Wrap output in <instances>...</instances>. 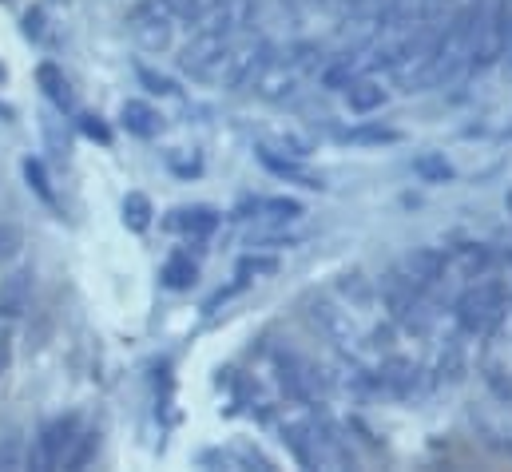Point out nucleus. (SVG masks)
I'll return each mask as SVG.
<instances>
[{
    "instance_id": "nucleus-15",
    "label": "nucleus",
    "mask_w": 512,
    "mask_h": 472,
    "mask_svg": "<svg viewBox=\"0 0 512 472\" xmlns=\"http://www.w3.org/2000/svg\"><path fill=\"white\" fill-rule=\"evenodd\" d=\"M36 84H40L44 100H48L60 116H76V92H72V80L64 76V68H60V64L44 60V64L36 68Z\"/></svg>"
},
{
    "instance_id": "nucleus-13",
    "label": "nucleus",
    "mask_w": 512,
    "mask_h": 472,
    "mask_svg": "<svg viewBox=\"0 0 512 472\" xmlns=\"http://www.w3.org/2000/svg\"><path fill=\"white\" fill-rule=\"evenodd\" d=\"M306 207L290 195H274V199H243L235 207V219H262V223H274V227H286L294 219H302Z\"/></svg>"
},
{
    "instance_id": "nucleus-33",
    "label": "nucleus",
    "mask_w": 512,
    "mask_h": 472,
    "mask_svg": "<svg viewBox=\"0 0 512 472\" xmlns=\"http://www.w3.org/2000/svg\"><path fill=\"white\" fill-rule=\"evenodd\" d=\"M24 246V235L12 227V223H0V262H12Z\"/></svg>"
},
{
    "instance_id": "nucleus-30",
    "label": "nucleus",
    "mask_w": 512,
    "mask_h": 472,
    "mask_svg": "<svg viewBox=\"0 0 512 472\" xmlns=\"http://www.w3.org/2000/svg\"><path fill=\"white\" fill-rule=\"evenodd\" d=\"M266 147H274L282 155H294V159L310 155V139H302L298 131H274V139H266Z\"/></svg>"
},
{
    "instance_id": "nucleus-10",
    "label": "nucleus",
    "mask_w": 512,
    "mask_h": 472,
    "mask_svg": "<svg viewBox=\"0 0 512 472\" xmlns=\"http://www.w3.org/2000/svg\"><path fill=\"white\" fill-rule=\"evenodd\" d=\"M219 223H223V215H219L215 207H207V203L175 207V211L163 219V227H167L171 235H183L187 242H211V235L219 231Z\"/></svg>"
},
{
    "instance_id": "nucleus-29",
    "label": "nucleus",
    "mask_w": 512,
    "mask_h": 472,
    "mask_svg": "<svg viewBox=\"0 0 512 472\" xmlns=\"http://www.w3.org/2000/svg\"><path fill=\"white\" fill-rule=\"evenodd\" d=\"M135 80H139L151 96H179V88H175L163 72H155V68H147V64H135Z\"/></svg>"
},
{
    "instance_id": "nucleus-1",
    "label": "nucleus",
    "mask_w": 512,
    "mask_h": 472,
    "mask_svg": "<svg viewBox=\"0 0 512 472\" xmlns=\"http://www.w3.org/2000/svg\"><path fill=\"white\" fill-rule=\"evenodd\" d=\"M481 20H485V0H465L461 8H453L437 36H433V52L429 64L417 80L421 88H453L461 80H473V56H477V36H481Z\"/></svg>"
},
{
    "instance_id": "nucleus-23",
    "label": "nucleus",
    "mask_w": 512,
    "mask_h": 472,
    "mask_svg": "<svg viewBox=\"0 0 512 472\" xmlns=\"http://www.w3.org/2000/svg\"><path fill=\"white\" fill-rule=\"evenodd\" d=\"M366 68H362V60H354L350 52L346 56H338V60H330L326 68H322V88L326 92H346V84L354 80V76H362Z\"/></svg>"
},
{
    "instance_id": "nucleus-38",
    "label": "nucleus",
    "mask_w": 512,
    "mask_h": 472,
    "mask_svg": "<svg viewBox=\"0 0 512 472\" xmlns=\"http://www.w3.org/2000/svg\"><path fill=\"white\" fill-rule=\"evenodd\" d=\"M505 211H509V219H512V187L505 191Z\"/></svg>"
},
{
    "instance_id": "nucleus-36",
    "label": "nucleus",
    "mask_w": 512,
    "mask_h": 472,
    "mask_svg": "<svg viewBox=\"0 0 512 472\" xmlns=\"http://www.w3.org/2000/svg\"><path fill=\"white\" fill-rule=\"evenodd\" d=\"M8 357H12V342L0 338V377H4V369H8Z\"/></svg>"
},
{
    "instance_id": "nucleus-31",
    "label": "nucleus",
    "mask_w": 512,
    "mask_h": 472,
    "mask_svg": "<svg viewBox=\"0 0 512 472\" xmlns=\"http://www.w3.org/2000/svg\"><path fill=\"white\" fill-rule=\"evenodd\" d=\"M76 127H80V135H84V139H92V143H100V147H112V127H108L100 116L84 112V116L76 119Z\"/></svg>"
},
{
    "instance_id": "nucleus-8",
    "label": "nucleus",
    "mask_w": 512,
    "mask_h": 472,
    "mask_svg": "<svg viewBox=\"0 0 512 472\" xmlns=\"http://www.w3.org/2000/svg\"><path fill=\"white\" fill-rule=\"evenodd\" d=\"M80 437V413H56L36 429L32 441V469H60Z\"/></svg>"
},
{
    "instance_id": "nucleus-17",
    "label": "nucleus",
    "mask_w": 512,
    "mask_h": 472,
    "mask_svg": "<svg viewBox=\"0 0 512 472\" xmlns=\"http://www.w3.org/2000/svg\"><path fill=\"white\" fill-rule=\"evenodd\" d=\"M32 302V270L20 266L8 278H0V318H20Z\"/></svg>"
},
{
    "instance_id": "nucleus-27",
    "label": "nucleus",
    "mask_w": 512,
    "mask_h": 472,
    "mask_svg": "<svg viewBox=\"0 0 512 472\" xmlns=\"http://www.w3.org/2000/svg\"><path fill=\"white\" fill-rule=\"evenodd\" d=\"M274 270H278V258H274L270 250H251V254L239 258V270H235V274H243V278L251 282V274H255V278H266V274H274Z\"/></svg>"
},
{
    "instance_id": "nucleus-21",
    "label": "nucleus",
    "mask_w": 512,
    "mask_h": 472,
    "mask_svg": "<svg viewBox=\"0 0 512 472\" xmlns=\"http://www.w3.org/2000/svg\"><path fill=\"white\" fill-rule=\"evenodd\" d=\"M413 175H417V183L445 187L457 179V167L445 159V151H421V155H413Z\"/></svg>"
},
{
    "instance_id": "nucleus-6",
    "label": "nucleus",
    "mask_w": 512,
    "mask_h": 472,
    "mask_svg": "<svg viewBox=\"0 0 512 472\" xmlns=\"http://www.w3.org/2000/svg\"><path fill=\"white\" fill-rule=\"evenodd\" d=\"M187 0H139L128 12V32L147 52H163L171 44L175 24H183Z\"/></svg>"
},
{
    "instance_id": "nucleus-39",
    "label": "nucleus",
    "mask_w": 512,
    "mask_h": 472,
    "mask_svg": "<svg viewBox=\"0 0 512 472\" xmlns=\"http://www.w3.org/2000/svg\"><path fill=\"white\" fill-rule=\"evenodd\" d=\"M4 76H8V72H4V64H0V84H4Z\"/></svg>"
},
{
    "instance_id": "nucleus-37",
    "label": "nucleus",
    "mask_w": 512,
    "mask_h": 472,
    "mask_svg": "<svg viewBox=\"0 0 512 472\" xmlns=\"http://www.w3.org/2000/svg\"><path fill=\"white\" fill-rule=\"evenodd\" d=\"M12 119H16V108H12V104H4V100H0V123H12Z\"/></svg>"
},
{
    "instance_id": "nucleus-12",
    "label": "nucleus",
    "mask_w": 512,
    "mask_h": 472,
    "mask_svg": "<svg viewBox=\"0 0 512 472\" xmlns=\"http://www.w3.org/2000/svg\"><path fill=\"white\" fill-rule=\"evenodd\" d=\"M445 254H449V278H461V282H473L497 266L493 246H485V242H457Z\"/></svg>"
},
{
    "instance_id": "nucleus-24",
    "label": "nucleus",
    "mask_w": 512,
    "mask_h": 472,
    "mask_svg": "<svg viewBox=\"0 0 512 472\" xmlns=\"http://www.w3.org/2000/svg\"><path fill=\"white\" fill-rule=\"evenodd\" d=\"M151 223H155V207H151V199H147L143 191H128V195H124V227L135 231V235H143Z\"/></svg>"
},
{
    "instance_id": "nucleus-16",
    "label": "nucleus",
    "mask_w": 512,
    "mask_h": 472,
    "mask_svg": "<svg viewBox=\"0 0 512 472\" xmlns=\"http://www.w3.org/2000/svg\"><path fill=\"white\" fill-rule=\"evenodd\" d=\"M385 100H389V92H385L382 80H374V72H362V76H354V80L346 84V108H350L354 116H374V112H382Z\"/></svg>"
},
{
    "instance_id": "nucleus-26",
    "label": "nucleus",
    "mask_w": 512,
    "mask_h": 472,
    "mask_svg": "<svg viewBox=\"0 0 512 472\" xmlns=\"http://www.w3.org/2000/svg\"><path fill=\"white\" fill-rule=\"evenodd\" d=\"M96 453H100V429H80V437H76V445H72L64 469H84Z\"/></svg>"
},
{
    "instance_id": "nucleus-25",
    "label": "nucleus",
    "mask_w": 512,
    "mask_h": 472,
    "mask_svg": "<svg viewBox=\"0 0 512 472\" xmlns=\"http://www.w3.org/2000/svg\"><path fill=\"white\" fill-rule=\"evenodd\" d=\"M298 242H302V235H294V231H286V227H274V223L247 238V246H251V250H270V254L290 250V246H298Z\"/></svg>"
},
{
    "instance_id": "nucleus-34",
    "label": "nucleus",
    "mask_w": 512,
    "mask_h": 472,
    "mask_svg": "<svg viewBox=\"0 0 512 472\" xmlns=\"http://www.w3.org/2000/svg\"><path fill=\"white\" fill-rule=\"evenodd\" d=\"M24 36L28 40H44V8H28L24 12Z\"/></svg>"
},
{
    "instance_id": "nucleus-11",
    "label": "nucleus",
    "mask_w": 512,
    "mask_h": 472,
    "mask_svg": "<svg viewBox=\"0 0 512 472\" xmlns=\"http://www.w3.org/2000/svg\"><path fill=\"white\" fill-rule=\"evenodd\" d=\"M258 163L274 175V179H286V183H298V187H310V191H326V179L322 175H314L310 167H306V159H294V155H282V151H274V147H258L255 151Z\"/></svg>"
},
{
    "instance_id": "nucleus-4",
    "label": "nucleus",
    "mask_w": 512,
    "mask_h": 472,
    "mask_svg": "<svg viewBox=\"0 0 512 472\" xmlns=\"http://www.w3.org/2000/svg\"><path fill=\"white\" fill-rule=\"evenodd\" d=\"M318 56H322V48L314 40H302V44H290L282 52H270V60L258 68V76L251 80L255 84V96L266 100V104L286 100L306 80V72L318 64Z\"/></svg>"
},
{
    "instance_id": "nucleus-28",
    "label": "nucleus",
    "mask_w": 512,
    "mask_h": 472,
    "mask_svg": "<svg viewBox=\"0 0 512 472\" xmlns=\"http://www.w3.org/2000/svg\"><path fill=\"white\" fill-rule=\"evenodd\" d=\"M167 167H171V175L175 179H199L203 175V155H195V151H171L167 155Z\"/></svg>"
},
{
    "instance_id": "nucleus-35",
    "label": "nucleus",
    "mask_w": 512,
    "mask_h": 472,
    "mask_svg": "<svg viewBox=\"0 0 512 472\" xmlns=\"http://www.w3.org/2000/svg\"><path fill=\"white\" fill-rule=\"evenodd\" d=\"M16 449H20V437H4V445H0V469H16Z\"/></svg>"
},
{
    "instance_id": "nucleus-22",
    "label": "nucleus",
    "mask_w": 512,
    "mask_h": 472,
    "mask_svg": "<svg viewBox=\"0 0 512 472\" xmlns=\"http://www.w3.org/2000/svg\"><path fill=\"white\" fill-rule=\"evenodd\" d=\"M20 175H24V183H28V191L48 207V211H60V199H56V191H52V175H48V167H44V159H36V155H24L20 159Z\"/></svg>"
},
{
    "instance_id": "nucleus-18",
    "label": "nucleus",
    "mask_w": 512,
    "mask_h": 472,
    "mask_svg": "<svg viewBox=\"0 0 512 472\" xmlns=\"http://www.w3.org/2000/svg\"><path fill=\"white\" fill-rule=\"evenodd\" d=\"M120 127L135 135V139H155L159 131H163V116H159V108H151L147 100H124V108H120Z\"/></svg>"
},
{
    "instance_id": "nucleus-5",
    "label": "nucleus",
    "mask_w": 512,
    "mask_h": 472,
    "mask_svg": "<svg viewBox=\"0 0 512 472\" xmlns=\"http://www.w3.org/2000/svg\"><path fill=\"white\" fill-rule=\"evenodd\" d=\"M270 60V44L266 40H258V36H239L203 76H199V84H207V88H223V92H239V88H247L251 80L258 76V68Z\"/></svg>"
},
{
    "instance_id": "nucleus-7",
    "label": "nucleus",
    "mask_w": 512,
    "mask_h": 472,
    "mask_svg": "<svg viewBox=\"0 0 512 472\" xmlns=\"http://www.w3.org/2000/svg\"><path fill=\"white\" fill-rule=\"evenodd\" d=\"M378 298H382L385 318H389L397 330H409V334H425V330H429L425 294H417L397 270L382 274V282H378Z\"/></svg>"
},
{
    "instance_id": "nucleus-2",
    "label": "nucleus",
    "mask_w": 512,
    "mask_h": 472,
    "mask_svg": "<svg viewBox=\"0 0 512 472\" xmlns=\"http://www.w3.org/2000/svg\"><path fill=\"white\" fill-rule=\"evenodd\" d=\"M255 16V0H211V8L191 24L187 44L179 48V72L199 84V76L239 40Z\"/></svg>"
},
{
    "instance_id": "nucleus-32",
    "label": "nucleus",
    "mask_w": 512,
    "mask_h": 472,
    "mask_svg": "<svg viewBox=\"0 0 512 472\" xmlns=\"http://www.w3.org/2000/svg\"><path fill=\"white\" fill-rule=\"evenodd\" d=\"M243 290H247V278H243V274H235V282L219 286V290H215V294H211V298L203 302V314H215L219 306H227V302H231L235 294H243Z\"/></svg>"
},
{
    "instance_id": "nucleus-19",
    "label": "nucleus",
    "mask_w": 512,
    "mask_h": 472,
    "mask_svg": "<svg viewBox=\"0 0 512 472\" xmlns=\"http://www.w3.org/2000/svg\"><path fill=\"white\" fill-rule=\"evenodd\" d=\"M159 282H163L171 294L191 290V286L199 282V262L191 258V250H175V254H167L163 266H159Z\"/></svg>"
},
{
    "instance_id": "nucleus-20",
    "label": "nucleus",
    "mask_w": 512,
    "mask_h": 472,
    "mask_svg": "<svg viewBox=\"0 0 512 472\" xmlns=\"http://www.w3.org/2000/svg\"><path fill=\"white\" fill-rule=\"evenodd\" d=\"M338 139L350 147H393V143H401V131L382 123V119H362V123L338 131Z\"/></svg>"
},
{
    "instance_id": "nucleus-9",
    "label": "nucleus",
    "mask_w": 512,
    "mask_h": 472,
    "mask_svg": "<svg viewBox=\"0 0 512 472\" xmlns=\"http://www.w3.org/2000/svg\"><path fill=\"white\" fill-rule=\"evenodd\" d=\"M417 294H433L445 278H449V254L441 246H413L409 254H401V262L393 266Z\"/></svg>"
},
{
    "instance_id": "nucleus-14",
    "label": "nucleus",
    "mask_w": 512,
    "mask_h": 472,
    "mask_svg": "<svg viewBox=\"0 0 512 472\" xmlns=\"http://www.w3.org/2000/svg\"><path fill=\"white\" fill-rule=\"evenodd\" d=\"M465 373H469V338L457 330V334L445 338V346L437 350L433 381H437V385H457V381H465Z\"/></svg>"
},
{
    "instance_id": "nucleus-3",
    "label": "nucleus",
    "mask_w": 512,
    "mask_h": 472,
    "mask_svg": "<svg viewBox=\"0 0 512 472\" xmlns=\"http://www.w3.org/2000/svg\"><path fill=\"white\" fill-rule=\"evenodd\" d=\"M512 306V282L509 274H481L473 282H465V290L457 294V306H453V318H457V330L469 338V342H489L505 318H509Z\"/></svg>"
}]
</instances>
